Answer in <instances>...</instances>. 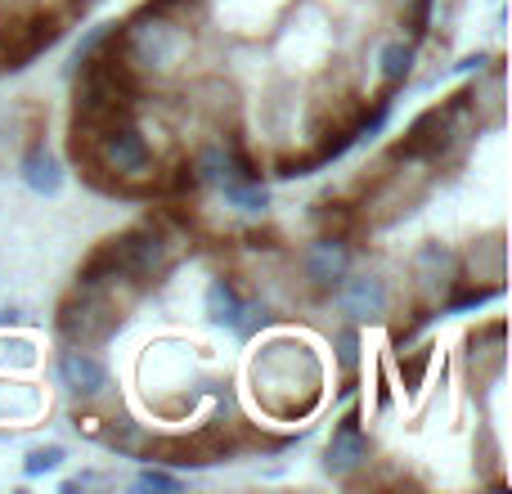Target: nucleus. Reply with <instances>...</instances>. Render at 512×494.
Returning <instances> with one entry per match:
<instances>
[{
	"mask_svg": "<svg viewBox=\"0 0 512 494\" xmlns=\"http://www.w3.org/2000/svg\"><path fill=\"white\" fill-rule=\"evenodd\" d=\"M252 396L270 423H306L324 400V360L292 337H274L252 355Z\"/></svg>",
	"mask_w": 512,
	"mask_h": 494,
	"instance_id": "obj_1",
	"label": "nucleus"
},
{
	"mask_svg": "<svg viewBox=\"0 0 512 494\" xmlns=\"http://www.w3.org/2000/svg\"><path fill=\"white\" fill-rule=\"evenodd\" d=\"M194 45H198V32L189 18L158 14V9H149V5H140L131 18L117 23V50L149 81V90L176 86L185 59L194 54Z\"/></svg>",
	"mask_w": 512,
	"mask_h": 494,
	"instance_id": "obj_2",
	"label": "nucleus"
},
{
	"mask_svg": "<svg viewBox=\"0 0 512 494\" xmlns=\"http://www.w3.org/2000/svg\"><path fill=\"white\" fill-rule=\"evenodd\" d=\"M108 247H113L117 261H122V270L131 274L144 292L167 288L171 274H176V265H180V239H171L167 230H158V225L144 221V216L131 225V230L113 234Z\"/></svg>",
	"mask_w": 512,
	"mask_h": 494,
	"instance_id": "obj_3",
	"label": "nucleus"
},
{
	"mask_svg": "<svg viewBox=\"0 0 512 494\" xmlns=\"http://www.w3.org/2000/svg\"><path fill=\"white\" fill-rule=\"evenodd\" d=\"M95 140V158L117 185H135V180H158L162 149L144 135V122H113L104 131L90 135Z\"/></svg>",
	"mask_w": 512,
	"mask_h": 494,
	"instance_id": "obj_4",
	"label": "nucleus"
},
{
	"mask_svg": "<svg viewBox=\"0 0 512 494\" xmlns=\"http://www.w3.org/2000/svg\"><path fill=\"white\" fill-rule=\"evenodd\" d=\"M122 328H126V315L108 297H99V292L72 288L68 297L59 301V310H54V333L68 346H104V342H113Z\"/></svg>",
	"mask_w": 512,
	"mask_h": 494,
	"instance_id": "obj_5",
	"label": "nucleus"
},
{
	"mask_svg": "<svg viewBox=\"0 0 512 494\" xmlns=\"http://www.w3.org/2000/svg\"><path fill=\"white\" fill-rule=\"evenodd\" d=\"M297 265H301V283L324 301V297H333V288L355 265V247H351V239H337V234H315V239L301 247Z\"/></svg>",
	"mask_w": 512,
	"mask_h": 494,
	"instance_id": "obj_6",
	"label": "nucleus"
},
{
	"mask_svg": "<svg viewBox=\"0 0 512 494\" xmlns=\"http://www.w3.org/2000/svg\"><path fill=\"white\" fill-rule=\"evenodd\" d=\"M409 279H414V292L423 306H441V297L450 292V283L459 279V252L441 239H427L409 252ZM441 315V310H436Z\"/></svg>",
	"mask_w": 512,
	"mask_h": 494,
	"instance_id": "obj_7",
	"label": "nucleus"
},
{
	"mask_svg": "<svg viewBox=\"0 0 512 494\" xmlns=\"http://www.w3.org/2000/svg\"><path fill=\"white\" fill-rule=\"evenodd\" d=\"M333 301L337 310H342L351 324H378V319L391 315V301H396V292H391V283L382 279V274L373 270H346V279L333 288Z\"/></svg>",
	"mask_w": 512,
	"mask_h": 494,
	"instance_id": "obj_8",
	"label": "nucleus"
},
{
	"mask_svg": "<svg viewBox=\"0 0 512 494\" xmlns=\"http://www.w3.org/2000/svg\"><path fill=\"white\" fill-rule=\"evenodd\" d=\"M369 463H373V441L360 427V414L346 409L333 423V436H328V445H324V472L333 481H355Z\"/></svg>",
	"mask_w": 512,
	"mask_h": 494,
	"instance_id": "obj_9",
	"label": "nucleus"
},
{
	"mask_svg": "<svg viewBox=\"0 0 512 494\" xmlns=\"http://www.w3.org/2000/svg\"><path fill=\"white\" fill-rule=\"evenodd\" d=\"M54 373H59V387L68 391L72 400H104L108 387H113V373L108 364L95 355V346H68L63 342L59 360H54Z\"/></svg>",
	"mask_w": 512,
	"mask_h": 494,
	"instance_id": "obj_10",
	"label": "nucleus"
},
{
	"mask_svg": "<svg viewBox=\"0 0 512 494\" xmlns=\"http://www.w3.org/2000/svg\"><path fill=\"white\" fill-rule=\"evenodd\" d=\"M414 63H418L414 41H405V36H382L369 54V77L378 81L382 95H396V90L414 77Z\"/></svg>",
	"mask_w": 512,
	"mask_h": 494,
	"instance_id": "obj_11",
	"label": "nucleus"
},
{
	"mask_svg": "<svg viewBox=\"0 0 512 494\" xmlns=\"http://www.w3.org/2000/svg\"><path fill=\"white\" fill-rule=\"evenodd\" d=\"M504 319H490L481 324L477 333L468 337V373L477 382H504V369H508V346H504Z\"/></svg>",
	"mask_w": 512,
	"mask_h": 494,
	"instance_id": "obj_12",
	"label": "nucleus"
},
{
	"mask_svg": "<svg viewBox=\"0 0 512 494\" xmlns=\"http://www.w3.org/2000/svg\"><path fill=\"white\" fill-rule=\"evenodd\" d=\"M459 274L463 279L504 288V279H508V243H504V234H490V239H477V243L463 247L459 252Z\"/></svg>",
	"mask_w": 512,
	"mask_h": 494,
	"instance_id": "obj_13",
	"label": "nucleus"
},
{
	"mask_svg": "<svg viewBox=\"0 0 512 494\" xmlns=\"http://www.w3.org/2000/svg\"><path fill=\"white\" fill-rule=\"evenodd\" d=\"M18 176H23V185L32 189V194L41 198H54L63 189V162L54 158L50 149H45V140H32L23 149V162H18Z\"/></svg>",
	"mask_w": 512,
	"mask_h": 494,
	"instance_id": "obj_14",
	"label": "nucleus"
},
{
	"mask_svg": "<svg viewBox=\"0 0 512 494\" xmlns=\"http://www.w3.org/2000/svg\"><path fill=\"white\" fill-rule=\"evenodd\" d=\"M243 301H248V292H243L230 274H212V279H207V288H203V315L212 319L216 328H230V333H234Z\"/></svg>",
	"mask_w": 512,
	"mask_h": 494,
	"instance_id": "obj_15",
	"label": "nucleus"
},
{
	"mask_svg": "<svg viewBox=\"0 0 512 494\" xmlns=\"http://www.w3.org/2000/svg\"><path fill=\"white\" fill-rule=\"evenodd\" d=\"M149 436H153V432L140 423V418H131V414H108L99 445H108V450L126 454V459H144V450H149Z\"/></svg>",
	"mask_w": 512,
	"mask_h": 494,
	"instance_id": "obj_16",
	"label": "nucleus"
},
{
	"mask_svg": "<svg viewBox=\"0 0 512 494\" xmlns=\"http://www.w3.org/2000/svg\"><path fill=\"white\" fill-rule=\"evenodd\" d=\"M189 167H194V176L203 189H216V185H225V180H234L221 135H216V140H198L194 153H189Z\"/></svg>",
	"mask_w": 512,
	"mask_h": 494,
	"instance_id": "obj_17",
	"label": "nucleus"
},
{
	"mask_svg": "<svg viewBox=\"0 0 512 494\" xmlns=\"http://www.w3.org/2000/svg\"><path fill=\"white\" fill-rule=\"evenodd\" d=\"M41 409H45V400L32 382H0V418L27 423V418H36Z\"/></svg>",
	"mask_w": 512,
	"mask_h": 494,
	"instance_id": "obj_18",
	"label": "nucleus"
},
{
	"mask_svg": "<svg viewBox=\"0 0 512 494\" xmlns=\"http://www.w3.org/2000/svg\"><path fill=\"white\" fill-rule=\"evenodd\" d=\"M225 194V203L234 207V212H265L270 207V189H265V180H225V185H216Z\"/></svg>",
	"mask_w": 512,
	"mask_h": 494,
	"instance_id": "obj_19",
	"label": "nucleus"
},
{
	"mask_svg": "<svg viewBox=\"0 0 512 494\" xmlns=\"http://www.w3.org/2000/svg\"><path fill=\"white\" fill-rule=\"evenodd\" d=\"M432 364H436V355H432V346H414V351H400L396 355V378H400V387L414 396V391H423V382H427V373H432Z\"/></svg>",
	"mask_w": 512,
	"mask_h": 494,
	"instance_id": "obj_20",
	"label": "nucleus"
},
{
	"mask_svg": "<svg viewBox=\"0 0 512 494\" xmlns=\"http://www.w3.org/2000/svg\"><path fill=\"white\" fill-rule=\"evenodd\" d=\"M333 360L342 378H360V328H333Z\"/></svg>",
	"mask_w": 512,
	"mask_h": 494,
	"instance_id": "obj_21",
	"label": "nucleus"
},
{
	"mask_svg": "<svg viewBox=\"0 0 512 494\" xmlns=\"http://www.w3.org/2000/svg\"><path fill=\"white\" fill-rule=\"evenodd\" d=\"M63 459H68V450L63 445H32V450L23 454V477H50V472L63 468Z\"/></svg>",
	"mask_w": 512,
	"mask_h": 494,
	"instance_id": "obj_22",
	"label": "nucleus"
},
{
	"mask_svg": "<svg viewBox=\"0 0 512 494\" xmlns=\"http://www.w3.org/2000/svg\"><path fill=\"white\" fill-rule=\"evenodd\" d=\"M135 486L140 490H162V494H176V490H185V481L176 477V472H167L162 463H144L140 468V477H135Z\"/></svg>",
	"mask_w": 512,
	"mask_h": 494,
	"instance_id": "obj_23",
	"label": "nucleus"
},
{
	"mask_svg": "<svg viewBox=\"0 0 512 494\" xmlns=\"http://www.w3.org/2000/svg\"><path fill=\"white\" fill-rule=\"evenodd\" d=\"M0 364H5V369H32L36 342L32 337H9V342H0Z\"/></svg>",
	"mask_w": 512,
	"mask_h": 494,
	"instance_id": "obj_24",
	"label": "nucleus"
},
{
	"mask_svg": "<svg viewBox=\"0 0 512 494\" xmlns=\"http://www.w3.org/2000/svg\"><path fill=\"white\" fill-rule=\"evenodd\" d=\"M27 324V315H23V310H14V306H9V310H0V328H23Z\"/></svg>",
	"mask_w": 512,
	"mask_h": 494,
	"instance_id": "obj_25",
	"label": "nucleus"
}]
</instances>
